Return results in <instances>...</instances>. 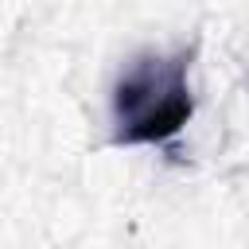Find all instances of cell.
Listing matches in <instances>:
<instances>
[{"mask_svg": "<svg viewBox=\"0 0 249 249\" xmlns=\"http://www.w3.org/2000/svg\"><path fill=\"white\" fill-rule=\"evenodd\" d=\"M195 47L140 51L113 86V144H167L195 113L191 93Z\"/></svg>", "mask_w": 249, "mask_h": 249, "instance_id": "cell-1", "label": "cell"}]
</instances>
